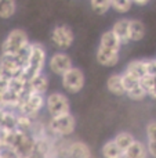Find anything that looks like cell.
I'll return each instance as SVG.
<instances>
[{"label": "cell", "instance_id": "cell-1", "mask_svg": "<svg viewBox=\"0 0 156 158\" xmlns=\"http://www.w3.org/2000/svg\"><path fill=\"white\" fill-rule=\"evenodd\" d=\"M47 63V50L41 43H30V54L28 65L25 67L22 77L25 79H30L39 74H43L44 67Z\"/></svg>", "mask_w": 156, "mask_h": 158}, {"label": "cell", "instance_id": "cell-2", "mask_svg": "<svg viewBox=\"0 0 156 158\" xmlns=\"http://www.w3.org/2000/svg\"><path fill=\"white\" fill-rule=\"evenodd\" d=\"M29 38L26 32L21 28H14L7 33L2 43V54L6 56H17L19 52L29 46Z\"/></svg>", "mask_w": 156, "mask_h": 158}, {"label": "cell", "instance_id": "cell-3", "mask_svg": "<svg viewBox=\"0 0 156 158\" xmlns=\"http://www.w3.org/2000/svg\"><path fill=\"white\" fill-rule=\"evenodd\" d=\"M44 107L51 118L61 117L71 112V103L66 94L61 92H51L44 97Z\"/></svg>", "mask_w": 156, "mask_h": 158}, {"label": "cell", "instance_id": "cell-4", "mask_svg": "<svg viewBox=\"0 0 156 158\" xmlns=\"http://www.w3.org/2000/svg\"><path fill=\"white\" fill-rule=\"evenodd\" d=\"M47 128H49V132H51L54 136L66 137L71 136L75 132V129H76V119L69 112V114L61 115V117L50 118Z\"/></svg>", "mask_w": 156, "mask_h": 158}, {"label": "cell", "instance_id": "cell-5", "mask_svg": "<svg viewBox=\"0 0 156 158\" xmlns=\"http://www.w3.org/2000/svg\"><path fill=\"white\" fill-rule=\"evenodd\" d=\"M86 83L84 72L77 67H72L68 72L61 77V86L64 87L66 93L69 94H76V93L82 92Z\"/></svg>", "mask_w": 156, "mask_h": 158}, {"label": "cell", "instance_id": "cell-6", "mask_svg": "<svg viewBox=\"0 0 156 158\" xmlns=\"http://www.w3.org/2000/svg\"><path fill=\"white\" fill-rule=\"evenodd\" d=\"M50 40L57 50L65 52L73 44L75 33L72 28L68 25H57V27L53 28L51 33H50Z\"/></svg>", "mask_w": 156, "mask_h": 158}, {"label": "cell", "instance_id": "cell-7", "mask_svg": "<svg viewBox=\"0 0 156 158\" xmlns=\"http://www.w3.org/2000/svg\"><path fill=\"white\" fill-rule=\"evenodd\" d=\"M47 67H49L50 72L57 77H62L65 72L73 67V61H72L71 56L66 52H55L47 60Z\"/></svg>", "mask_w": 156, "mask_h": 158}, {"label": "cell", "instance_id": "cell-8", "mask_svg": "<svg viewBox=\"0 0 156 158\" xmlns=\"http://www.w3.org/2000/svg\"><path fill=\"white\" fill-rule=\"evenodd\" d=\"M123 74L129 75L130 78L135 79L140 82L141 79L146 75V63L145 58H137V60H131L127 63V65L124 67Z\"/></svg>", "mask_w": 156, "mask_h": 158}, {"label": "cell", "instance_id": "cell-9", "mask_svg": "<svg viewBox=\"0 0 156 158\" xmlns=\"http://www.w3.org/2000/svg\"><path fill=\"white\" fill-rule=\"evenodd\" d=\"M96 60L102 67H116L120 61V53L98 47L96 52Z\"/></svg>", "mask_w": 156, "mask_h": 158}, {"label": "cell", "instance_id": "cell-10", "mask_svg": "<svg viewBox=\"0 0 156 158\" xmlns=\"http://www.w3.org/2000/svg\"><path fill=\"white\" fill-rule=\"evenodd\" d=\"M129 24H130L129 18H120V19H118V21H115V24L111 28V31H112L113 35L118 38V40L120 42L122 46H126V44L130 43Z\"/></svg>", "mask_w": 156, "mask_h": 158}, {"label": "cell", "instance_id": "cell-11", "mask_svg": "<svg viewBox=\"0 0 156 158\" xmlns=\"http://www.w3.org/2000/svg\"><path fill=\"white\" fill-rule=\"evenodd\" d=\"M26 87H28V92L37 93V94L44 96V93L49 89V78H47V75H44V72L43 74H39V75H36V77L28 79Z\"/></svg>", "mask_w": 156, "mask_h": 158}, {"label": "cell", "instance_id": "cell-12", "mask_svg": "<svg viewBox=\"0 0 156 158\" xmlns=\"http://www.w3.org/2000/svg\"><path fill=\"white\" fill-rule=\"evenodd\" d=\"M68 158H91V151L88 146L83 142H72L66 146Z\"/></svg>", "mask_w": 156, "mask_h": 158}, {"label": "cell", "instance_id": "cell-13", "mask_svg": "<svg viewBox=\"0 0 156 158\" xmlns=\"http://www.w3.org/2000/svg\"><path fill=\"white\" fill-rule=\"evenodd\" d=\"M98 47H102V49H105V50H111V52L120 53V50H122V47L123 46H122L120 42L118 40V38L113 35L112 31L107 29L105 32H102L101 38H99Z\"/></svg>", "mask_w": 156, "mask_h": 158}, {"label": "cell", "instance_id": "cell-14", "mask_svg": "<svg viewBox=\"0 0 156 158\" xmlns=\"http://www.w3.org/2000/svg\"><path fill=\"white\" fill-rule=\"evenodd\" d=\"M107 89L109 93H112L113 96H126L124 93V87H123V82H122V74L120 72H115V74H111L109 78L107 79Z\"/></svg>", "mask_w": 156, "mask_h": 158}, {"label": "cell", "instance_id": "cell-15", "mask_svg": "<svg viewBox=\"0 0 156 158\" xmlns=\"http://www.w3.org/2000/svg\"><path fill=\"white\" fill-rule=\"evenodd\" d=\"M146 35V28L140 19H130L129 24V38L130 42H141Z\"/></svg>", "mask_w": 156, "mask_h": 158}, {"label": "cell", "instance_id": "cell-16", "mask_svg": "<svg viewBox=\"0 0 156 158\" xmlns=\"http://www.w3.org/2000/svg\"><path fill=\"white\" fill-rule=\"evenodd\" d=\"M148 151H146V144L140 140H134L133 144L123 151V158H146Z\"/></svg>", "mask_w": 156, "mask_h": 158}, {"label": "cell", "instance_id": "cell-17", "mask_svg": "<svg viewBox=\"0 0 156 158\" xmlns=\"http://www.w3.org/2000/svg\"><path fill=\"white\" fill-rule=\"evenodd\" d=\"M102 158H123V151L115 144L113 140H108L101 147Z\"/></svg>", "mask_w": 156, "mask_h": 158}, {"label": "cell", "instance_id": "cell-18", "mask_svg": "<svg viewBox=\"0 0 156 158\" xmlns=\"http://www.w3.org/2000/svg\"><path fill=\"white\" fill-rule=\"evenodd\" d=\"M112 140L115 142V144L118 146L122 151H126L127 148L133 144V142H134L135 139H134V136H133L130 132H124L123 131V132H119V133L116 135Z\"/></svg>", "mask_w": 156, "mask_h": 158}, {"label": "cell", "instance_id": "cell-19", "mask_svg": "<svg viewBox=\"0 0 156 158\" xmlns=\"http://www.w3.org/2000/svg\"><path fill=\"white\" fill-rule=\"evenodd\" d=\"M17 11L15 0H0V18L10 19Z\"/></svg>", "mask_w": 156, "mask_h": 158}, {"label": "cell", "instance_id": "cell-20", "mask_svg": "<svg viewBox=\"0 0 156 158\" xmlns=\"http://www.w3.org/2000/svg\"><path fill=\"white\" fill-rule=\"evenodd\" d=\"M91 10L98 15H104L111 10V0H90Z\"/></svg>", "mask_w": 156, "mask_h": 158}, {"label": "cell", "instance_id": "cell-21", "mask_svg": "<svg viewBox=\"0 0 156 158\" xmlns=\"http://www.w3.org/2000/svg\"><path fill=\"white\" fill-rule=\"evenodd\" d=\"M133 2L131 0H111V8L119 14H126L131 10Z\"/></svg>", "mask_w": 156, "mask_h": 158}, {"label": "cell", "instance_id": "cell-22", "mask_svg": "<svg viewBox=\"0 0 156 158\" xmlns=\"http://www.w3.org/2000/svg\"><path fill=\"white\" fill-rule=\"evenodd\" d=\"M126 96L130 98V100H133V101H142L145 97H148L146 92L144 90V87L141 86L140 83L135 85L131 90H129V92L126 93Z\"/></svg>", "mask_w": 156, "mask_h": 158}, {"label": "cell", "instance_id": "cell-23", "mask_svg": "<svg viewBox=\"0 0 156 158\" xmlns=\"http://www.w3.org/2000/svg\"><path fill=\"white\" fill-rule=\"evenodd\" d=\"M145 133L148 142H156V121H151L146 123Z\"/></svg>", "mask_w": 156, "mask_h": 158}, {"label": "cell", "instance_id": "cell-24", "mask_svg": "<svg viewBox=\"0 0 156 158\" xmlns=\"http://www.w3.org/2000/svg\"><path fill=\"white\" fill-rule=\"evenodd\" d=\"M146 63V75L156 77V58H145Z\"/></svg>", "mask_w": 156, "mask_h": 158}, {"label": "cell", "instance_id": "cell-25", "mask_svg": "<svg viewBox=\"0 0 156 158\" xmlns=\"http://www.w3.org/2000/svg\"><path fill=\"white\" fill-rule=\"evenodd\" d=\"M8 90V79L4 77H0V96H4Z\"/></svg>", "mask_w": 156, "mask_h": 158}, {"label": "cell", "instance_id": "cell-26", "mask_svg": "<svg viewBox=\"0 0 156 158\" xmlns=\"http://www.w3.org/2000/svg\"><path fill=\"white\" fill-rule=\"evenodd\" d=\"M146 151L148 156L156 158V142H146Z\"/></svg>", "mask_w": 156, "mask_h": 158}, {"label": "cell", "instance_id": "cell-27", "mask_svg": "<svg viewBox=\"0 0 156 158\" xmlns=\"http://www.w3.org/2000/svg\"><path fill=\"white\" fill-rule=\"evenodd\" d=\"M133 4H137V6H146L151 0H131Z\"/></svg>", "mask_w": 156, "mask_h": 158}]
</instances>
